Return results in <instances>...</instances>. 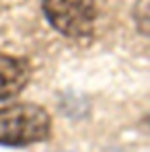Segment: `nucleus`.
Wrapping results in <instances>:
<instances>
[{"mask_svg":"<svg viewBox=\"0 0 150 152\" xmlns=\"http://www.w3.org/2000/svg\"><path fill=\"white\" fill-rule=\"evenodd\" d=\"M51 134L50 113L33 103H17L0 109V146L25 148L48 140Z\"/></svg>","mask_w":150,"mask_h":152,"instance_id":"nucleus-1","label":"nucleus"},{"mask_svg":"<svg viewBox=\"0 0 150 152\" xmlns=\"http://www.w3.org/2000/svg\"><path fill=\"white\" fill-rule=\"evenodd\" d=\"M50 25L70 39H89L95 31V0H41Z\"/></svg>","mask_w":150,"mask_h":152,"instance_id":"nucleus-2","label":"nucleus"},{"mask_svg":"<svg viewBox=\"0 0 150 152\" xmlns=\"http://www.w3.org/2000/svg\"><path fill=\"white\" fill-rule=\"evenodd\" d=\"M29 82V68L23 60L0 53V101L17 97Z\"/></svg>","mask_w":150,"mask_h":152,"instance_id":"nucleus-3","label":"nucleus"}]
</instances>
